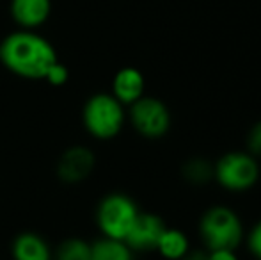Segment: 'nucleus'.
Returning <instances> with one entry per match:
<instances>
[{
  "mask_svg": "<svg viewBox=\"0 0 261 260\" xmlns=\"http://www.w3.org/2000/svg\"><path fill=\"white\" fill-rule=\"evenodd\" d=\"M139 212L141 210L134 198L124 193H110L100 200L94 218H96V225L101 235L124 241Z\"/></svg>",
  "mask_w": 261,
  "mask_h": 260,
  "instance_id": "obj_4",
  "label": "nucleus"
},
{
  "mask_svg": "<svg viewBox=\"0 0 261 260\" xmlns=\"http://www.w3.org/2000/svg\"><path fill=\"white\" fill-rule=\"evenodd\" d=\"M213 178L227 191H247L258 182L259 166L249 153L229 152L215 162Z\"/></svg>",
  "mask_w": 261,
  "mask_h": 260,
  "instance_id": "obj_5",
  "label": "nucleus"
},
{
  "mask_svg": "<svg viewBox=\"0 0 261 260\" xmlns=\"http://www.w3.org/2000/svg\"><path fill=\"white\" fill-rule=\"evenodd\" d=\"M9 14L20 29L36 31L48 21L52 0H11Z\"/></svg>",
  "mask_w": 261,
  "mask_h": 260,
  "instance_id": "obj_9",
  "label": "nucleus"
},
{
  "mask_svg": "<svg viewBox=\"0 0 261 260\" xmlns=\"http://www.w3.org/2000/svg\"><path fill=\"white\" fill-rule=\"evenodd\" d=\"M13 260H54V250L48 241L36 232H21L11 243Z\"/></svg>",
  "mask_w": 261,
  "mask_h": 260,
  "instance_id": "obj_11",
  "label": "nucleus"
},
{
  "mask_svg": "<svg viewBox=\"0 0 261 260\" xmlns=\"http://www.w3.org/2000/svg\"><path fill=\"white\" fill-rule=\"evenodd\" d=\"M165 228L167 225L160 216L151 214V212H139L134 226L124 237V243L132 248L134 253L156 250V244Z\"/></svg>",
  "mask_w": 261,
  "mask_h": 260,
  "instance_id": "obj_8",
  "label": "nucleus"
},
{
  "mask_svg": "<svg viewBox=\"0 0 261 260\" xmlns=\"http://www.w3.org/2000/svg\"><path fill=\"white\" fill-rule=\"evenodd\" d=\"M183 177L190 184H206L213 178V166L204 159H192L183 166Z\"/></svg>",
  "mask_w": 261,
  "mask_h": 260,
  "instance_id": "obj_15",
  "label": "nucleus"
},
{
  "mask_svg": "<svg viewBox=\"0 0 261 260\" xmlns=\"http://www.w3.org/2000/svg\"><path fill=\"white\" fill-rule=\"evenodd\" d=\"M201 239L208 251L234 250L242 243L244 226L234 210L227 207H212L203 214L199 223Z\"/></svg>",
  "mask_w": 261,
  "mask_h": 260,
  "instance_id": "obj_3",
  "label": "nucleus"
},
{
  "mask_svg": "<svg viewBox=\"0 0 261 260\" xmlns=\"http://www.w3.org/2000/svg\"><path fill=\"white\" fill-rule=\"evenodd\" d=\"M57 61L55 46L36 31L18 29L0 41V63L21 79L45 80L46 72Z\"/></svg>",
  "mask_w": 261,
  "mask_h": 260,
  "instance_id": "obj_1",
  "label": "nucleus"
},
{
  "mask_svg": "<svg viewBox=\"0 0 261 260\" xmlns=\"http://www.w3.org/2000/svg\"><path fill=\"white\" fill-rule=\"evenodd\" d=\"M189 237L178 228H165L156 244V251L167 260H181L189 251Z\"/></svg>",
  "mask_w": 261,
  "mask_h": 260,
  "instance_id": "obj_13",
  "label": "nucleus"
},
{
  "mask_svg": "<svg viewBox=\"0 0 261 260\" xmlns=\"http://www.w3.org/2000/svg\"><path fill=\"white\" fill-rule=\"evenodd\" d=\"M146 80L141 69L134 66H124L114 75L112 79V91L110 93L117 98L123 105H132L139 98L144 97Z\"/></svg>",
  "mask_w": 261,
  "mask_h": 260,
  "instance_id": "obj_10",
  "label": "nucleus"
},
{
  "mask_svg": "<svg viewBox=\"0 0 261 260\" xmlns=\"http://www.w3.org/2000/svg\"><path fill=\"white\" fill-rule=\"evenodd\" d=\"M45 80L50 84V86H54V87L64 86V84L69 80V69H68V66H64V64L61 63V61L54 63L52 66H50L48 72H46Z\"/></svg>",
  "mask_w": 261,
  "mask_h": 260,
  "instance_id": "obj_16",
  "label": "nucleus"
},
{
  "mask_svg": "<svg viewBox=\"0 0 261 260\" xmlns=\"http://www.w3.org/2000/svg\"><path fill=\"white\" fill-rule=\"evenodd\" d=\"M130 107V123L142 137L160 139L169 132L171 112L167 105L155 97H142L134 102Z\"/></svg>",
  "mask_w": 261,
  "mask_h": 260,
  "instance_id": "obj_6",
  "label": "nucleus"
},
{
  "mask_svg": "<svg viewBox=\"0 0 261 260\" xmlns=\"http://www.w3.org/2000/svg\"><path fill=\"white\" fill-rule=\"evenodd\" d=\"M54 260H91V243L79 237H69L54 251Z\"/></svg>",
  "mask_w": 261,
  "mask_h": 260,
  "instance_id": "obj_14",
  "label": "nucleus"
},
{
  "mask_svg": "<svg viewBox=\"0 0 261 260\" xmlns=\"http://www.w3.org/2000/svg\"><path fill=\"white\" fill-rule=\"evenodd\" d=\"M126 122L124 105L112 93H96L82 107L84 129L98 141H110L121 134Z\"/></svg>",
  "mask_w": 261,
  "mask_h": 260,
  "instance_id": "obj_2",
  "label": "nucleus"
},
{
  "mask_svg": "<svg viewBox=\"0 0 261 260\" xmlns=\"http://www.w3.org/2000/svg\"><path fill=\"white\" fill-rule=\"evenodd\" d=\"M91 260H134V251L124 241L101 235L91 244Z\"/></svg>",
  "mask_w": 261,
  "mask_h": 260,
  "instance_id": "obj_12",
  "label": "nucleus"
},
{
  "mask_svg": "<svg viewBox=\"0 0 261 260\" xmlns=\"http://www.w3.org/2000/svg\"><path fill=\"white\" fill-rule=\"evenodd\" d=\"M208 260H238L234 250H212L208 251Z\"/></svg>",
  "mask_w": 261,
  "mask_h": 260,
  "instance_id": "obj_19",
  "label": "nucleus"
},
{
  "mask_svg": "<svg viewBox=\"0 0 261 260\" xmlns=\"http://www.w3.org/2000/svg\"><path fill=\"white\" fill-rule=\"evenodd\" d=\"M247 143H249V150H251L254 155H261V122H258L252 127Z\"/></svg>",
  "mask_w": 261,
  "mask_h": 260,
  "instance_id": "obj_18",
  "label": "nucleus"
},
{
  "mask_svg": "<svg viewBox=\"0 0 261 260\" xmlns=\"http://www.w3.org/2000/svg\"><path fill=\"white\" fill-rule=\"evenodd\" d=\"M96 164V157L87 146L76 145L64 150L59 157L57 175L66 184H80L91 177Z\"/></svg>",
  "mask_w": 261,
  "mask_h": 260,
  "instance_id": "obj_7",
  "label": "nucleus"
},
{
  "mask_svg": "<svg viewBox=\"0 0 261 260\" xmlns=\"http://www.w3.org/2000/svg\"><path fill=\"white\" fill-rule=\"evenodd\" d=\"M181 260H208V251L196 250V251H187V255Z\"/></svg>",
  "mask_w": 261,
  "mask_h": 260,
  "instance_id": "obj_20",
  "label": "nucleus"
},
{
  "mask_svg": "<svg viewBox=\"0 0 261 260\" xmlns=\"http://www.w3.org/2000/svg\"><path fill=\"white\" fill-rule=\"evenodd\" d=\"M247 244H249V250H251V253L254 255L258 260H261V221L256 223L254 228L251 230V233H249V239H247Z\"/></svg>",
  "mask_w": 261,
  "mask_h": 260,
  "instance_id": "obj_17",
  "label": "nucleus"
}]
</instances>
